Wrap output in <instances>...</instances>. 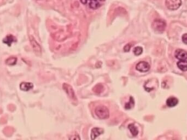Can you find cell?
I'll return each instance as SVG.
<instances>
[{
  "instance_id": "18",
  "label": "cell",
  "mask_w": 187,
  "mask_h": 140,
  "mask_svg": "<svg viewBox=\"0 0 187 140\" xmlns=\"http://www.w3.org/2000/svg\"><path fill=\"white\" fill-rule=\"evenodd\" d=\"M182 40L183 42L187 45V33H184L182 37Z\"/></svg>"
},
{
  "instance_id": "15",
  "label": "cell",
  "mask_w": 187,
  "mask_h": 140,
  "mask_svg": "<svg viewBox=\"0 0 187 140\" xmlns=\"http://www.w3.org/2000/svg\"><path fill=\"white\" fill-rule=\"evenodd\" d=\"M134 105H135L134 99L132 98V96H131L130 98L129 101L125 104V109H132Z\"/></svg>"
},
{
  "instance_id": "17",
  "label": "cell",
  "mask_w": 187,
  "mask_h": 140,
  "mask_svg": "<svg viewBox=\"0 0 187 140\" xmlns=\"http://www.w3.org/2000/svg\"><path fill=\"white\" fill-rule=\"evenodd\" d=\"M133 52L134 54L136 56L140 55L143 53V48H142L141 47H139V46L136 47L133 50Z\"/></svg>"
},
{
  "instance_id": "11",
  "label": "cell",
  "mask_w": 187,
  "mask_h": 140,
  "mask_svg": "<svg viewBox=\"0 0 187 140\" xmlns=\"http://www.w3.org/2000/svg\"><path fill=\"white\" fill-rule=\"evenodd\" d=\"M33 84L29 82H23L20 84V88L22 91H28L33 88Z\"/></svg>"
},
{
  "instance_id": "6",
  "label": "cell",
  "mask_w": 187,
  "mask_h": 140,
  "mask_svg": "<svg viewBox=\"0 0 187 140\" xmlns=\"http://www.w3.org/2000/svg\"><path fill=\"white\" fill-rule=\"evenodd\" d=\"M106 0H89V6L92 9H98L105 3Z\"/></svg>"
},
{
  "instance_id": "10",
  "label": "cell",
  "mask_w": 187,
  "mask_h": 140,
  "mask_svg": "<svg viewBox=\"0 0 187 140\" xmlns=\"http://www.w3.org/2000/svg\"><path fill=\"white\" fill-rule=\"evenodd\" d=\"M178 104V100L175 97H170L166 100V105L169 107H173Z\"/></svg>"
},
{
  "instance_id": "9",
  "label": "cell",
  "mask_w": 187,
  "mask_h": 140,
  "mask_svg": "<svg viewBox=\"0 0 187 140\" xmlns=\"http://www.w3.org/2000/svg\"><path fill=\"white\" fill-rule=\"evenodd\" d=\"M104 133V130L99 127L92 128L91 131V140H95L96 138Z\"/></svg>"
},
{
  "instance_id": "4",
  "label": "cell",
  "mask_w": 187,
  "mask_h": 140,
  "mask_svg": "<svg viewBox=\"0 0 187 140\" xmlns=\"http://www.w3.org/2000/svg\"><path fill=\"white\" fill-rule=\"evenodd\" d=\"M63 88L64 91L66 92L67 95L69 96V98L73 100L74 101L77 100L76 95L75 94L74 91H73V88L71 86L67 83H64L63 86Z\"/></svg>"
},
{
  "instance_id": "21",
  "label": "cell",
  "mask_w": 187,
  "mask_h": 140,
  "mask_svg": "<svg viewBox=\"0 0 187 140\" xmlns=\"http://www.w3.org/2000/svg\"><path fill=\"white\" fill-rule=\"evenodd\" d=\"M37 1H39V0H37Z\"/></svg>"
},
{
  "instance_id": "22",
  "label": "cell",
  "mask_w": 187,
  "mask_h": 140,
  "mask_svg": "<svg viewBox=\"0 0 187 140\" xmlns=\"http://www.w3.org/2000/svg\"><path fill=\"white\" fill-rule=\"evenodd\" d=\"M88 1H89V0H88Z\"/></svg>"
},
{
  "instance_id": "7",
  "label": "cell",
  "mask_w": 187,
  "mask_h": 140,
  "mask_svg": "<svg viewBox=\"0 0 187 140\" xmlns=\"http://www.w3.org/2000/svg\"><path fill=\"white\" fill-rule=\"evenodd\" d=\"M30 41L35 52L37 54H40L42 52L41 47L40 45L32 36L30 37Z\"/></svg>"
},
{
  "instance_id": "16",
  "label": "cell",
  "mask_w": 187,
  "mask_h": 140,
  "mask_svg": "<svg viewBox=\"0 0 187 140\" xmlns=\"http://www.w3.org/2000/svg\"><path fill=\"white\" fill-rule=\"evenodd\" d=\"M17 61V59L15 57H10L9 58L6 60V63L9 66H13L15 65Z\"/></svg>"
},
{
  "instance_id": "8",
  "label": "cell",
  "mask_w": 187,
  "mask_h": 140,
  "mask_svg": "<svg viewBox=\"0 0 187 140\" xmlns=\"http://www.w3.org/2000/svg\"><path fill=\"white\" fill-rule=\"evenodd\" d=\"M174 56L179 60H186L187 59V52L184 50L178 49L175 51Z\"/></svg>"
},
{
  "instance_id": "2",
  "label": "cell",
  "mask_w": 187,
  "mask_h": 140,
  "mask_svg": "<svg viewBox=\"0 0 187 140\" xmlns=\"http://www.w3.org/2000/svg\"><path fill=\"white\" fill-rule=\"evenodd\" d=\"M166 27V24L161 19H155L152 24L153 30L157 33H163Z\"/></svg>"
},
{
  "instance_id": "13",
  "label": "cell",
  "mask_w": 187,
  "mask_h": 140,
  "mask_svg": "<svg viewBox=\"0 0 187 140\" xmlns=\"http://www.w3.org/2000/svg\"><path fill=\"white\" fill-rule=\"evenodd\" d=\"M177 67L182 71L186 72L187 71V61L186 60H179L177 63Z\"/></svg>"
},
{
  "instance_id": "1",
  "label": "cell",
  "mask_w": 187,
  "mask_h": 140,
  "mask_svg": "<svg viewBox=\"0 0 187 140\" xmlns=\"http://www.w3.org/2000/svg\"><path fill=\"white\" fill-rule=\"evenodd\" d=\"M96 116L100 119H106L110 117V111L107 107L104 106L96 107L95 109Z\"/></svg>"
},
{
  "instance_id": "3",
  "label": "cell",
  "mask_w": 187,
  "mask_h": 140,
  "mask_svg": "<svg viewBox=\"0 0 187 140\" xmlns=\"http://www.w3.org/2000/svg\"><path fill=\"white\" fill-rule=\"evenodd\" d=\"M165 5L166 7L171 10L178 9L182 5L181 0H166Z\"/></svg>"
},
{
  "instance_id": "20",
  "label": "cell",
  "mask_w": 187,
  "mask_h": 140,
  "mask_svg": "<svg viewBox=\"0 0 187 140\" xmlns=\"http://www.w3.org/2000/svg\"><path fill=\"white\" fill-rule=\"evenodd\" d=\"M81 1V2L83 4H86L87 2L88 1V0H80Z\"/></svg>"
},
{
  "instance_id": "19",
  "label": "cell",
  "mask_w": 187,
  "mask_h": 140,
  "mask_svg": "<svg viewBox=\"0 0 187 140\" xmlns=\"http://www.w3.org/2000/svg\"><path fill=\"white\" fill-rule=\"evenodd\" d=\"M130 48H131V45L130 44H128L124 47V50L125 52H128L130 50Z\"/></svg>"
},
{
  "instance_id": "12",
  "label": "cell",
  "mask_w": 187,
  "mask_h": 140,
  "mask_svg": "<svg viewBox=\"0 0 187 140\" xmlns=\"http://www.w3.org/2000/svg\"><path fill=\"white\" fill-rule=\"evenodd\" d=\"M14 42H16V38L12 35L7 36L3 40V42L8 46H10L12 43Z\"/></svg>"
},
{
  "instance_id": "5",
  "label": "cell",
  "mask_w": 187,
  "mask_h": 140,
  "mask_svg": "<svg viewBox=\"0 0 187 140\" xmlns=\"http://www.w3.org/2000/svg\"><path fill=\"white\" fill-rule=\"evenodd\" d=\"M136 69L141 72H146L149 70L150 65L146 61H140L136 65Z\"/></svg>"
},
{
  "instance_id": "14",
  "label": "cell",
  "mask_w": 187,
  "mask_h": 140,
  "mask_svg": "<svg viewBox=\"0 0 187 140\" xmlns=\"http://www.w3.org/2000/svg\"><path fill=\"white\" fill-rule=\"evenodd\" d=\"M128 129L130 131L131 134L133 136H136L138 134V130L137 127H136L133 124H130L128 125Z\"/></svg>"
}]
</instances>
